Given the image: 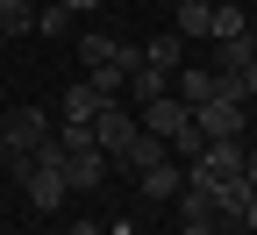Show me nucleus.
<instances>
[{
	"instance_id": "f03ea898",
	"label": "nucleus",
	"mask_w": 257,
	"mask_h": 235,
	"mask_svg": "<svg viewBox=\"0 0 257 235\" xmlns=\"http://www.w3.org/2000/svg\"><path fill=\"white\" fill-rule=\"evenodd\" d=\"M86 128H93V143H100L107 157H121V143H128V136H136V128H143V121H136V114H128V107H121V100H107V107H100V114H93Z\"/></svg>"
},
{
	"instance_id": "4be33fe9",
	"label": "nucleus",
	"mask_w": 257,
	"mask_h": 235,
	"mask_svg": "<svg viewBox=\"0 0 257 235\" xmlns=\"http://www.w3.org/2000/svg\"><path fill=\"white\" fill-rule=\"evenodd\" d=\"M243 228H250V235H257V192H250V207H243Z\"/></svg>"
},
{
	"instance_id": "b1692460",
	"label": "nucleus",
	"mask_w": 257,
	"mask_h": 235,
	"mask_svg": "<svg viewBox=\"0 0 257 235\" xmlns=\"http://www.w3.org/2000/svg\"><path fill=\"white\" fill-rule=\"evenodd\" d=\"M72 235H100V221H72Z\"/></svg>"
},
{
	"instance_id": "4468645a",
	"label": "nucleus",
	"mask_w": 257,
	"mask_h": 235,
	"mask_svg": "<svg viewBox=\"0 0 257 235\" xmlns=\"http://www.w3.org/2000/svg\"><path fill=\"white\" fill-rule=\"evenodd\" d=\"M172 199H179V214H186V221H214V192H207V185H193V178H186Z\"/></svg>"
},
{
	"instance_id": "aec40b11",
	"label": "nucleus",
	"mask_w": 257,
	"mask_h": 235,
	"mask_svg": "<svg viewBox=\"0 0 257 235\" xmlns=\"http://www.w3.org/2000/svg\"><path fill=\"white\" fill-rule=\"evenodd\" d=\"M165 150H179V157L193 164V157H200V150H207V136H200V128H193V121H186V128H179V136L165 143Z\"/></svg>"
},
{
	"instance_id": "5701e85b",
	"label": "nucleus",
	"mask_w": 257,
	"mask_h": 235,
	"mask_svg": "<svg viewBox=\"0 0 257 235\" xmlns=\"http://www.w3.org/2000/svg\"><path fill=\"white\" fill-rule=\"evenodd\" d=\"M64 8H72V15H93V8H100V0H64Z\"/></svg>"
},
{
	"instance_id": "7ed1b4c3",
	"label": "nucleus",
	"mask_w": 257,
	"mask_h": 235,
	"mask_svg": "<svg viewBox=\"0 0 257 235\" xmlns=\"http://www.w3.org/2000/svg\"><path fill=\"white\" fill-rule=\"evenodd\" d=\"M136 121L150 128V136H165V143H172V136H179V128L193 121V107H186V100H179V93H157V100H150V107H143Z\"/></svg>"
},
{
	"instance_id": "0eeeda50",
	"label": "nucleus",
	"mask_w": 257,
	"mask_h": 235,
	"mask_svg": "<svg viewBox=\"0 0 257 235\" xmlns=\"http://www.w3.org/2000/svg\"><path fill=\"white\" fill-rule=\"evenodd\" d=\"M143 178V199H172L179 185H186V164H172V157H157L150 171H136Z\"/></svg>"
},
{
	"instance_id": "cd10ccee",
	"label": "nucleus",
	"mask_w": 257,
	"mask_h": 235,
	"mask_svg": "<svg viewBox=\"0 0 257 235\" xmlns=\"http://www.w3.org/2000/svg\"><path fill=\"white\" fill-rule=\"evenodd\" d=\"M0 50H8V29H0Z\"/></svg>"
},
{
	"instance_id": "1a4fd4ad",
	"label": "nucleus",
	"mask_w": 257,
	"mask_h": 235,
	"mask_svg": "<svg viewBox=\"0 0 257 235\" xmlns=\"http://www.w3.org/2000/svg\"><path fill=\"white\" fill-rule=\"evenodd\" d=\"M157 157H165V136H150V128H136V136L121 143V157H114V164H128V171H150Z\"/></svg>"
},
{
	"instance_id": "423d86ee",
	"label": "nucleus",
	"mask_w": 257,
	"mask_h": 235,
	"mask_svg": "<svg viewBox=\"0 0 257 235\" xmlns=\"http://www.w3.org/2000/svg\"><path fill=\"white\" fill-rule=\"evenodd\" d=\"M250 192H257V178H250V171H229V178H214V214H236V221H243Z\"/></svg>"
},
{
	"instance_id": "39448f33",
	"label": "nucleus",
	"mask_w": 257,
	"mask_h": 235,
	"mask_svg": "<svg viewBox=\"0 0 257 235\" xmlns=\"http://www.w3.org/2000/svg\"><path fill=\"white\" fill-rule=\"evenodd\" d=\"M172 36H214V0H179L172 8Z\"/></svg>"
},
{
	"instance_id": "dca6fc26",
	"label": "nucleus",
	"mask_w": 257,
	"mask_h": 235,
	"mask_svg": "<svg viewBox=\"0 0 257 235\" xmlns=\"http://www.w3.org/2000/svg\"><path fill=\"white\" fill-rule=\"evenodd\" d=\"M72 8H64V0H50V8H36V36H72Z\"/></svg>"
},
{
	"instance_id": "9b49d317",
	"label": "nucleus",
	"mask_w": 257,
	"mask_h": 235,
	"mask_svg": "<svg viewBox=\"0 0 257 235\" xmlns=\"http://www.w3.org/2000/svg\"><path fill=\"white\" fill-rule=\"evenodd\" d=\"M100 107H107V100H100V93H93V86L79 79L72 93H64V107H57V114H64V121H93V114H100Z\"/></svg>"
},
{
	"instance_id": "9d476101",
	"label": "nucleus",
	"mask_w": 257,
	"mask_h": 235,
	"mask_svg": "<svg viewBox=\"0 0 257 235\" xmlns=\"http://www.w3.org/2000/svg\"><path fill=\"white\" fill-rule=\"evenodd\" d=\"M0 29H8V43L36 36V0H0Z\"/></svg>"
},
{
	"instance_id": "bb28decb",
	"label": "nucleus",
	"mask_w": 257,
	"mask_h": 235,
	"mask_svg": "<svg viewBox=\"0 0 257 235\" xmlns=\"http://www.w3.org/2000/svg\"><path fill=\"white\" fill-rule=\"evenodd\" d=\"M250 57H257V29H250Z\"/></svg>"
},
{
	"instance_id": "ddd939ff",
	"label": "nucleus",
	"mask_w": 257,
	"mask_h": 235,
	"mask_svg": "<svg viewBox=\"0 0 257 235\" xmlns=\"http://www.w3.org/2000/svg\"><path fill=\"white\" fill-rule=\"evenodd\" d=\"M250 64V29L243 36H214V72H243Z\"/></svg>"
},
{
	"instance_id": "a878e982",
	"label": "nucleus",
	"mask_w": 257,
	"mask_h": 235,
	"mask_svg": "<svg viewBox=\"0 0 257 235\" xmlns=\"http://www.w3.org/2000/svg\"><path fill=\"white\" fill-rule=\"evenodd\" d=\"M243 171H250V178H257V150H250V164H243Z\"/></svg>"
},
{
	"instance_id": "6e6552de",
	"label": "nucleus",
	"mask_w": 257,
	"mask_h": 235,
	"mask_svg": "<svg viewBox=\"0 0 257 235\" xmlns=\"http://www.w3.org/2000/svg\"><path fill=\"white\" fill-rule=\"evenodd\" d=\"M143 64H150V72H165V79H172L179 64H186V36H172V29H165V36H150V43H143Z\"/></svg>"
},
{
	"instance_id": "f257e3e1",
	"label": "nucleus",
	"mask_w": 257,
	"mask_h": 235,
	"mask_svg": "<svg viewBox=\"0 0 257 235\" xmlns=\"http://www.w3.org/2000/svg\"><path fill=\"white\" fill-rule=\"evenodd\" d=\"M43 143H50L43 107H8V128H0V164H8V171H22V164L36 157Z\"/></svg>"
},
{
	"instance_id": "6ab92c4d",
	"label": "nucleus",
	"mask_w": 257,
	"mask_h": 235,
	"mask_svg": "<svg viewBox=\"0 0 257 235\" xmlns=\"http://www.w3.org/2000/svg\"><path fill=\"white\" fill-rule=\"evenodd\" d=\"M243 8H236V0H214V36H243Z\"/></svg>"
},
{
	"instance_id": "393cba45",
	"label": "nucleus",
	"mask_w": 257,
	"mask_h": 235,
	"mask_svg": "<svg viewBox=\"0 0 257 235\" xmlns=\"http://www.w3.org/2000/svg\"><path fill=\"white\" fill-rule=\"evenodd\" d=\"M243 86H250V93H257V57H250V64H243Z\"/></svg>"
},
{
	"instance_id": "f8f14e48",
	"label": "nucleus",
	"mask_w": 257,
	"mask_h": 235,
	"mask_svg": "<svg viewBox=\"0 0 257 235\" xmlns=\"http://www.w3.org/2000/svg\"><path fill=\"white\" fill-rule=\"evenodd\" d=\"M121 93H128V100H136V114H143V107H150V100H157V93H165V72H150V64H136V72H128V86H121Z\"/></svg>"
},
{
	"instance_id": "c85d7f7f",
	"label": "nucleus",
	"mask_w": 257,
	"mask_h": 235,
	"mask_svg": "<svg viewBox=\"0 0 257 235\" xmlns=\"http://www.w3.org/2000/svg\"><path fill=\"white\" fill-rule=\"evenodd\" d=\"M229 235H250V228H229Z\"/></svg>"
},
{
	"instance_id": "a211bd4d",
	"label": "nucleus",
	"mask_w": 257,
	"mask_h": 235,
	"mask_svg": "<svg viewBox=\"0 0 257 235\" xmlns=\"http://www.w3.org/2000/svg\"><path fill=\"white\" fill-rule=\"evenodd\" d=\"M86 86L100 93V100H121V86H128V72H121V64H93V72H86Z\"/></svg>"
},
{
	"instance_id": "2eb2a0df",
	"label": "nucleus",
	"mask_w": 257,
	"mask_h": 235,
	"mask_svg": "<svg viewBox=\"0 0 257 235\" xmlns=\"http://www.w3.org/2000/svg\"><path fill=\"white\" fill-rule=\"evenodd\" d=\"M114 50H121V36H107V29H86V36H79L86 72H93V64H114Z\"/></svg>"
},
{
	"instance_id": "412c9836",
	"label": "nucleus",
	"mask_w": 257,
	"mask_h": 235,
	"mask_svg": "<svg viewBox=\"0 0 257 235\" xmlns=\"http://www.w3.org/2000/svg\"><path fill=\"white\" fill-rule=\"evenodd\" d=\"M179 235H214V221H186V228H179Z\"/></svg>"
},
{
	"instance_id": "f3484780",
	"label": "nucleus",
	"mask_w": 257,
	"mask_h": 235,
	"mask_svg": "<svg viewBox=\"0 0 257 235\" xmlns=\"http://www.w3.org/2000/svg\"><path fill=\"white\" fill-rule=\"evenodd\" d=\"M179 100H186V107L214 100V72H200V64H193V72H179Z\"/></svg>"
},
{
	"instance_id": "20e7f679",
	"label": "nucleus",
	"mask_w": 257,
	"mask_h": 235,
	"mask_svg": "<svg viewBox=\"0 0 257 235\" xmlns=\"http://www.w3.org/2000/svg\"><path fill=\"white\" fill-rule=\"evenodd\" d=\"M193 128H200L207 143L214 136H243V107L236 100H200V107H193Z\"/></svg>"
}]
</instances>
